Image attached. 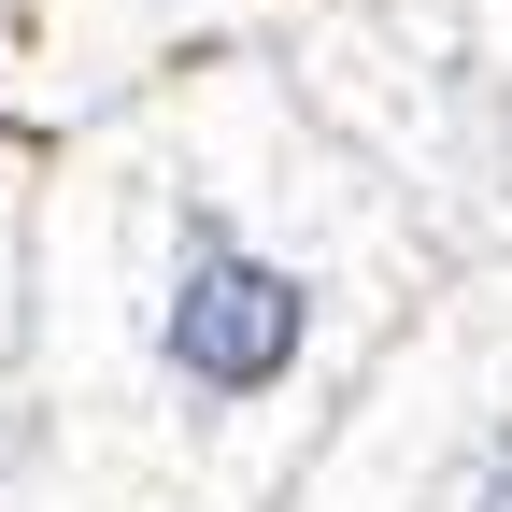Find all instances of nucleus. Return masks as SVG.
Masks as SVG:
<instances>
[{"mask_svg": "<svg viewBox=\"0 0 512 512\" xmlns=\"http://www.w3.org/2000/svg\"><path fill=\"white\" fill-rule=\"evenodd\" d=\"M299 328H313V299H299V271L285 256H256L242 228H185V271H171V370L200 384V399H256V384H285V356H299Z\"/></svg>", "mask_w": 512, "mask_h": 512, "instance_id": "nucleus-1", "label": "nucleus"}, {"mask_svg": "<svg viewBox=\"0 0 512 512\" xmlns=\"http://www.w3.org/2000/svg\"><path fill=\"white\" fill-rule=\"evenodd\" d=\"M470 512H512V441H484V470H470Z\"/></svg>", "mask_w": 512, "mask_h": 512, "instance_id": "nucleus-2", "label": "nucleus"}]
</instances>
